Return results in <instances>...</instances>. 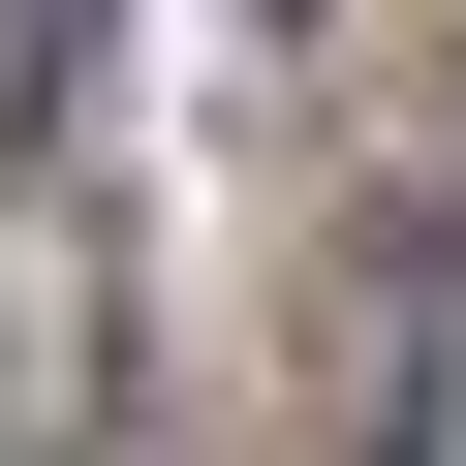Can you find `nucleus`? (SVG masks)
Masks as SVG:
<instances>
[{"label": "nucleus", "instance_id": "nucleus-1", "mask_svg": "<svg viewBox=\"0 0 466 466\" xmlns=\"http://www.w3.org/2000/svg\"><path fill=\"white\" fill-rule=\"evenodd\" d=\"M0 466H94V435H63V404H0Z\"/></svg>", "mask_w": 466, "mask_h": 466}]
</instances>
